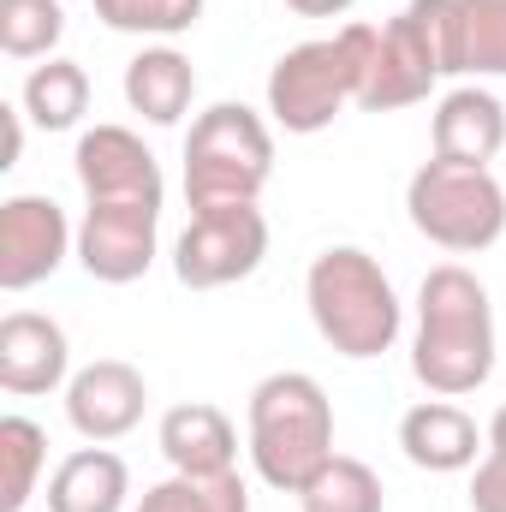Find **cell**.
Segmentation results:
<instances>
[{
	"label": "cell",
	"instance_id": "d4e9b609",
	"mask_svg": "<svg viewBox=\"0 0 506 512\" xmlns=\"http://www.w3.org/2000/svg\"><path fill=\"white\" fill-rule=\"evenodd\" d=\"M209 0H96V18L120 36H185Z\"/></svg>",
	"mask_w": 506,
	"mask_h": 512
},
{
	"label": "cell",
	"instance_id": "7a4b0ae2",
	"mask_svg": "<svg viewBox=\"0 0 506 512\" xmlns=\"http://www.w3.org/2000/svg\"><path fill=\"white\" fill-rule=\"evenodd\" d=\"M304 304H310L316 334L352 364H370L381 352H393V340L405 328V304H399L387 268L358 245H328L310 262Z\"/></svg>",
	"mask_w": 506,
	"mask_h": 512
},
{
	"label": "cell",
	"instance_id": "5bb4252c",
	"mask_svg": "<svg viewBox=\"0 0 506 512\" xmlns=\"http://www.w3.org/2000/svg\"><path fill=\"white\" fill-rule=\"evenodd\" d=\"M399 447H405V459L417 465V471H429V477H453V471H477L483 459V429H477V417L465 411V405H453V399H423V405H411L405 417H399Z\"/></svg>",
	"mask_w": 506,
	"mask_h": 512
},
{
	"label": "cell",
	"instance_id": "52a82bcc",
	"mask_svg": "<svg viewBox=\"0 0 506 512\" xmlns=\"http://www.w3.org/2000/svg\"><path fill=\"white\" fill-rule=\"evenodd\" d=\"M405 215L429 245L477 256L506 233V191L489 167H453L429 155L405 185Z\"/></svg>",
	"mask_w": 506,
	"mask_h": 512
},
{
	"label": "cell",
	"instance_id": "2e32d148",
	"mask_svg": "<svg viewBox=\"0 0 506 512\" xmlns=\"http://www.w3.org/2000/svg\"><path fill=\"white\" fill-rule=\"evenodd\" d=\"M161 453H167V465L173 471H185V477H221V471H233V459H239V429H233V417L221 411V405H209V399H185V405H173L167 417H161Z\"/></svg>",
	"mask_w": 506,
	"mask_h": 512
},
{
	"label": "cell",
	"instance_id": "8fae6325",
	"mask_svg": "<svg viewBox=\"0 0 506 512\" xmlns=\"http://www.w3.org/2000/svg\"><path fill=\"white\" fill-rule=\"evenodd\" d=\"M72 167H78V185H84L90 203H149V209H161V197H167L155 155L126 126H90L72 149Z\"/></svg>",
	"mask_w": 506,
	"mask_h": 512
},
{
	"label": "cell",
	"instance_id": "603a6c76",
	"mask_svg": "<svg viewBox=\"0 0 506 512\" xmlns=\"http://www.w3.org/2000/svg\"><path fill=\"white\" fill-rule=\"evenodd\" d=\"M60 36H66V6L60 0H0L6 60H54Z\"/></svg>",
	"mask_w": 506,
	"mask_h": 512
},
{
	"label": "cell",
	"instance_id": "9c48e42d",
	"mask_svg": "<svg viewBox=\"0 0 506 512\" xmlns=\"http://www.w3.org/2000/svg\"><path fill=\"white\" fill-rule=\"evenodd\" d=\"M72 251H78V233L54 197L18 191L0 203V292L42 286Z\"/></svg>",
	"mask_w": 506,
	"mask_h": 512
},
{
	"label": "cell",
	"instance_id": "5b68a950",
	"mask_svg": "<svg viewBox=\"0 0 506 512\" xmlns=\"http://www.w3.org/2000/svg\"><path fill=\"white\" fill-rule=\"evenodd\" d=\"M441 78H459V0H411L376 30L358 108L364 114L411 108Z\"/></svg>",
	"mask_w": 506,
	"mask_h": 512
},
{
	"label": "cell",
	"instance_id": "8992f818",
	"mask_svg": "<svg viewBox=\"0 0 506 512\" xmlns=\"http://www.w3.org/2000/svg\"><path fill=\"white\" fill-rule=\"evenodd\" d=\"M274 173V131L245 102H215L191 120L185 137V197L191 215L256 203Z\"/></svg>",
	"mask_w": 506,
	"mask_h": 512
},
{
	"label": "cell",
	"instance_id": "ffe728a7",
	"mask_svg": "<svg viewBox=\"0 0 506 512\" xmlns=\"http://www.w3.org/2000/svg\"><path fill=\"white\" fill-rule=\"evenodd\" d=\"M298 512H387V489H381V477L364 459L334 453V459L298 489Z\"/></svg>",
	"mask_w": 506,
	"mask_h": 512
},
{
	"label": "cell",
	"instance_id": "7402d4cb",
	"mask_svg": "<svg viewBox=\"0 0 506 512\" xmlns=\"http://www.w3.org/2000/svg\"><path fill=\"white\" fill-rule=\"evenodd\" d=\"M137 512H251V489L239 471H221V477H185L173 471L167 483H155Z\"/></svg>",
	"mask_w": 506,
	"mask_h": 512
},
{
	"label": "cell",
	"instance_id": "7c38bea8",
	"mask_svg": "<svg viewBox=\"0 0 506 512\" xmlns=\"http://www.w3.org/2000/svg\"><path fill=\"white\" fill-rule=\"evenodd\" d=\"M143 405H149V382L126 358H96L66 382V423L96 447L131 435L143 423Z\"/></svg>",
	"mask_w": 506,
	"mask_h": 512
},
{
	"label": "cell",
	"instance_id": "4fadbf2b",
	"mask_svg": "<svg viewBox=\"0 0 506 512\" xmlns=\"http://www.w3.org/2000/svg\"><path fill=\"white\" fill-rule=\"evenodd\" d=\"M72 382V346L66 328L54 316L36 310H12L0 316V387L30 399V393H54Z\"/></svg>",
	"mask_w": 506,
	"mask_h": 512
},
{
	"label": "cell",
	"instance_id": "ac0fdd59",
	"mask_svg": "<svg viewBox=\"0 0 506 512\" xmlns=\"http://www.w3.org/2000/svg\"><path fill=\"white\" fill-rule=\"evenodd\" d=\"M131 495V471L108 447H78L48 477V512H120Z\"/></svg>",
	"mask_w": 506,
	"mask_h": 512
},
{
	"label": "cell",
	"instance_id": "484cf974",
	"mask_svg": "<svg viewBox=\"0 0 506 512\" xmlns=\"http://www.w3.org/2000/svg\"><path fill=\"white\" fill-rule=\"evenodd\" d=\"M471 512H506V453H489L471 471Z\"/></svg>",
	"mask_w": 506,
	"mask_h": 512
},
{
	"label": "cell",
	"instance_id": "30bf717a",
	"mask_svg": "<svg viewBox=\"0 0 506 512\" xmlns=\"http://www.w3.org/2000/svg\"><path fill=\"white\" fill-rule=\"evenodd\" d=\"M161 239V209L149 203H90L78 227V262L102 286H131L149 274Z\"/></svg>",
	"mask_w": 506,
	"mask_h": 512
},
{
	"label": "cell",
	"instance_id": "44dd1931",
	"mask_svg": "<svg viewBox=\"0 0 506 512\" xmlns=\"http://www.w3.org/2000/svg\"><path fill=\"white\" fill-rule=\"evenodd\" d=\"M48 465V435L30 417H0V512H24Z\"/></svg>",
	"mask_w": 506,
	"mask_h": 512
},
{
	"label": "cell",
	"instance_id": "3957f363",
	"mask_svg": "<svg viewBox=\"0 0 506 512\" xmlns=\"http://www.w3.org/2000/svg\"><path fill=\"white\" fill-rule=\"evenodd\" d=\"M334 459V405L316 376L274 370L251 387V465L280 495H298Z\"/></svg>",
	"mask_w": 506,
	"mask_h": 512
},
{
	"label": "cell",
	"instance_id": "f1b7e54d",
	"mask_svg": "<svg viewBox=\"0 0 506 512\" xmlns=\"http://www.w3.org/2000/svg\"><path fill=\"white\" fill-rule=\"evenodd\" d=\"M489 453H506V405L495 411V423H489Z\"/></svg>",
	"mask_w": 506,
	"mask_h": 512
},
{
	"label": "cell",
	"instance_id": "277c9868",
	"mask_svg": "<svg viewBox=\"0 0 506 512\" xmlns=\"http://www.w3.org/2000/svg\"><path fill=\"white\" fill-rule=\"evenodd\" d=\"M370 54H376V24H346L334 36L286 48L274 60V72H268V114H274V126L292 131V137L328 131L364 96Z\"/></svg>",
	"mask_w": 506,
	"mask_h": 512
},
{
	"label": "cell",
	"instance_id": "83f0119b",
	"mask_svg": "<svg viewBox=\"0 0 506 512\" xmlns=\"http://www.w3.org/2000/svg\"><path fill=\"white\" fill-rule=\"evenodd\" d=\"M286 6H292L298 18H346L358 0H286Z\"/></svg>",
	"mask_w": 506,
	"mask_h": 512
},
{
	"label": "cell",
	"instance_id": "d6986e66",
	"mask_svg": "<svg viewBox=\"0 0 506 512\" xmlns=\"http://www.w3.org/2000/svg\"><path fill=\"white\" fill-rule=\"evenodd\" d=\"M18 108H24L42 131H72L90 114V72H84L78 60H60V54H54V60L30 66Z\"/></svg>",
	"mask_w": 506,
	"mask_h": 512
},
{
	"label": "cell",
	"instance_id": "9a60e30c",
	"mask_svg": "<svg viewBox=\"0 0 506 512\" xmlns=\"http://www.w3.org/2000/svg\"><path fill=\"white\" fill-rule=\"evenodd\" d=\"M435 161H453V167H489L506 149V108L495 90H477V84H459L441 96L435 108Z\"/></svg>",
	"mask_w": 506,
	"mask_h": 512
},
{
	"label": "cell",
	"instance_id": "cb8c5ba5",
	"mask_svg": "<svg viewBox=\"0 0 506 512\" xmlns=\"http://www.w3.org/2000/svg\"><path fill=\"white\" fill-rule=\"evenodd\" d=\"M459 72L506 78V0H459Z\"/></svg>",
	"mask_w": 506,
	"mask_h": 512
},
{
	"label": "cell",
	"instance_id": "ba28073f",
	"mask_svg": "<svg viewBox=\"0 0 506 512\" xmlns=\"http://www.w3.org/2000/svg\"><path fill=\"white\" fill-rule=\"evenodd\" d=\"M262 256H268V215L256 203L203 209V215H191V227L173 245V274L191 292H215V286L251 280Z\"/></svg>",
	"mask_w": 506,
	"mask_h": 512
},
{
	"label": "cell",
	"instance_id": "6da1fadb",
	"mask_svg": "<svg viewBox=\"0 0 506 512\" xmlns=\"http://www.w3.org/2000/svg\"><path fill=\"white\" fill-rule=\"evenodd\" d=\"M411 376L435 399H465L495 376V304L465 262H441L417 286Z\"/></svg>",
	"mask_w": 506,
	"mask_h": 512
},
{
	"label": "cell",
	"instance_id": "e0dca14e",
	"mask_svg": "<svg viewBox=\"0 0 506 512\" xmlns=\"http://www.w3.org/2000/svg\"><path fill=\"white\" fill-rule=\"evenodd\" d=\"M191 96H197V66H191L179 48L155 42V48L131 54V66H126L131 114H143L149 126H179L185 108H191Z\"/></svg>",
	"mask_w": 506,
	"mask_h": 512
},
{
	"label": "cell",
	"instance_id": "4316f807",
	"mask_svg": "<svg viewBox=\"0 0 506 512\" xmlns=\"http://www.w3.org/2000/svg\"><path fill=\"white\" fill-rule=\"evenodd\" d=\"M0 126H6V149H0V167H18V155H24V108H0Z\"/></svg>",
	"mask_w": 506,
	"mask_h": 512
}]
</instances>
